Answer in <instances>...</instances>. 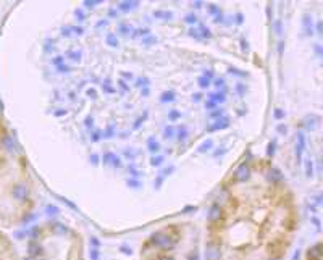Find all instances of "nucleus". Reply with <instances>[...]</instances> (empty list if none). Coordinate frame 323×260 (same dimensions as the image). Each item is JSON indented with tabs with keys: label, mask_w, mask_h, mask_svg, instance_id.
<instances>
[{
	"label": "nucleus",
	"mask_w": 323,
	"mask_h": 260,
	"mask_svg": "<svg viewBox=\"0 0 323 260\" xmlns=\"http://www.w3.org/2000/svg\"><path fill=\"white\" fill-rule=\"evenodd\" d=\"M33 207L31 183L23 157L15 155V144L0 120V225L24 220Z\"/></svg>",
	"instance_id": "1"
},
{
	"label": "nucleus",
	"mask_w": 323,
	"mask_h": 260,
	"mask_svg": "<svg viewBox=\"0 0 323 260\" xmlns=\"http://www.w3.org/2000/svg\"><path fill=\"white\" fill-rule=\"evenodd\" d=\"M0 260H18L12 241L2 233H0Z\"/></svg>",
	"instance_id": "2"
},
{
	"label": "nucleus",
	"mask_w": 323,
	"mask_h": 260,
	"mask_svg": "<svg viewBox=\"0 0 323 260\" xmlns=\"http://www.w3.org/2000/svg\"><path fill=\"white\" fill-rule=\"evenodd\" d=\"M307 260H321V255H320V244H317L314 249H312V252H309Z\"/></svg>",
	"instance_id": "3"
},
{
	"label": "nucleus",
	"mask_w": 323,
	"mask_h": 260,
	"mask_svg": "<svg viewBox=\"0 0 323 260\" xmlns=\"http://www.w3.org/2000/svg\"><path fill=\"white\" fill-rule=\"evenodd\" d=\"M228 125H229V121H228V120H225V121H221V123H220V121H217L215 125H212V126L208 128V131H210V133H213V131H218V129H223V128H226Z\"/></svg>",
	"instance_id": "4"
},
{
	"label": "nucleus",
	"mask_w": 323,
	"mask_h": 260,
	"mask_svg": "<svg viewBox=\"0 0 323 260\" xmlns=\"http://www.w3.org/2000/svg\"><path fill=\"white\" fill-rule=\"evenodd\" d=\"M199 29H200V37H210V36H212V34H210V31H208V29H207L204 24H200V28H199Z\"/></svg>",
	"instance_id": "5"
},
{
	"label": "nucleus",
	"mask_w": 323,
	"mask_h": 260,
	"mask_svg": "<svg viewBox=\"0 0 323 260\" xmlns=\"http://www.w3.org/2000/svg\"><path fill=\"white\" fill-rule=\"evenodd\" d=\"M136 5H137V2H134V3H120V8L121 10H129V8H133Z\"/></svg>",
	"instance_id": "6"
},
{
	"label": "nucleus",
	"mask_w": 323,
	"mask_h": 260,
	"mask_svg": "<svg viewBox=\"0 0 323 260\" xmlns=\"http://www.w3.org/2000/svg\"><path fill=\"white\" fill-rule=\"evenodd\" d=\"M155 16H158V18H170L171 13L170 12H155Z\"/></svg>",
	"instance_id": "7"
},
{
	"label": "nucleus",
	"mask_w": 323,
	"mask_h": 260,
	"mask_svg": "<svg viewBox=\"0 0 323 260\" xmlns=\"http://www.w3.org/2000/svg\"><path fill=\"white\" fill-rule=\"evenodd\" d=\"M189 34L192 36V37H196V39H202V37H200V34H199V33L196 31V29H192V28L189 29Z\"/></svg>",
	"instance_id": "8"
},
{
	"label": "nucleus",
	"mask_w": 323,
	"mask_h": 260,
	"mask_svg": "<svg viewBox=\"0 0 323 260\" xmlns=\"http://www.w3.org/2000/svg\"><path fill=\"white\" fill-rule=\"evenodd\" d=\"M199 84H200V87H207V86H208V79H205V78H200Z\"/></svg>",
	"instance_id": "9"
},
{
	"label": "nucleus",
	"mask_w": 323,
	"mask_h": 260,
	"mask_svg": "<svg viewBox=\"0 0 323 260\" xmlns=\"http://www.w3.org/2000/svg\"><path fill=\"white\" fill-rule=\"evenodd\" d=\"M186 21H187V23H196L197 18H196L194 15H189V16H186Z\"/></svg>",
	"instance_id": "10"
},
{
	"label": "nucleus",
	"mask_w": 323,
	"mask_h": 260,
	"mask_svg": "<svg viewBox=\"0 0 323 260\" xmlns=\"http://www.w3.org/2000/svg\"><path fill=\"white\" fill-rule=\"evenodd\" d=\"M108 44L110 45H118V42L115 41V36H108Z\"/></svg>",
	"instance_id": "11"
},
{
	"label": "nucleus",
	"mask_w": 323,
	"mask_h": 260,
	"mask_svg": "<svg viewBox=\"0 0 323 260\" xmlns=\"http://www.w3.org/2000/svg\"><path fill=\"white\" fill-rule=\"evenodd\" d=\"M162 100H173V94H163L162 95Z\"/></svg>",
	"instance_id": "12"
},
{
	"label": "nucleus",
	"mask_w": 323,
	"mask_h": 260,
	"mask_svg": "<svg viewBox=\"0 0 323 260\" xmlns=\"http://www.w3.org/2000/svg\"><path fill=\"white\" fill-rule=\"evenodd\" d=\"M171 134H173V128H167V129H165V136L168 137V136H171Z\"/></svg>",
	"instance_id": "13"
},
{
	"label": "nucleus",
	"mask_w": 323,
	"mask_h": 260,
	"mask_svg": "<svg viewBox=\"0 0 323 260\" xmlns=\"http://www.w3.org/2000/svg\"><path fill=\"white\" fill-rule=\"evenodd\" d=\"M178 116H179V113H178V112H171V113H170V118H171V120H176Z\"/></svg>",
	"instance_id": "14"
},
{
	"label": "nucleus",
	"mask_w": 323,
	"mask_h": 260,
	"mask_svg": "<svg viewBox=\"0 0 323 260\" xmlns=\"http://www.w3.org/2000/svg\"><path fill=\"white\" fill-rule=\"evenodd\" d=\"M157 260H175L173 257H165V255H162V257H157Z\"/></svg>",
	"instance_id": "15"
},
{
	"label": "nucleus",
	"mask_w": 323,
	"mask_h": 260,
	"mask_svg": "<svg viewBox=\"0 0 323 260\" xmlns=\"http://www.w3.org/2000/svg\"><path fill=\"white\" fill-rule=\"evenodd\" d=\"M210 144H212L210 141H208V142H205V145H202V147H200V150H205V149H210Z\"/></svg>",
	"instance_id": "16"
},
{
	"label": "nucleus",
	"mask_w": 323,
	"mask_h": 260,
	"mask_svg": "<svg viewBox=\"0 0 323 260\" xmlns=\"http://www.w3.org/2000/svg\"><path fill=\"white\" fill-rule=\"evenodd\" d=\"M275 115H276V118H278V120H281V116H283L281 110H276V112H275Z\"/></svg>",
	"instance_id": "17"
},
{
	"label": "nucleus",
	"mask_w": 323,
	"mask_h": 260,
	"mask_svg": "<svg viewBox=\"0 0 323 260\" xmlns=\"http://www.w3.org/2000/svg\"><path fill=\"white\" fill-rule=\"evenodd\" d=\"M154 41H155V39H154V37H147V39H146V41H144V42H146V44H150V42H154Z\"/></svg>",
	"instance_id": "18"
},
{
	"label": "nucleus",
	"mask_w": 323,
	"mask_h": 260,
	"mask_svg": "<svg viewBox=\"0 0 323 260\" xmlns=\"http://www.w3.org/2000/svg\"><path fill=\"white\" fill-rule=\"evenodd\" d=\"M213 107H215L213 102H207V108H213Z\"/></svg>",
	"instance_id": "19"
},
{
	"label": "nucleus",
	"mask_w": 323,
	"mask_h": 260,
	"mask_svg": "<svg viewBox=\"0 0 323 260\" xmlns=\"http://www.w3.org/2000/svg\"><path fill=\"white\" fill-rule=\"evenodd\" d=\"M278 129H279V133H283V131H286V128H285V126H278Z\"/></svg>",
	"instance_id": "20"
}]
</instances>
